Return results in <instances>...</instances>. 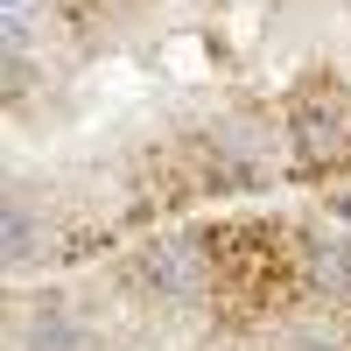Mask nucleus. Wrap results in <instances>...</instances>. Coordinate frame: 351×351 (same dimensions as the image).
Masks as SVG:
<instances>
[{
    "label": "nucleus",
    "instance_id": "nucleus-3",
    "mask_svg": "<svg viewBox=\"0 0 351 351\" xmlns=\"http://www.w3.org/2000/svg\"><path fill=\"white\" fill-rule=\"evenodd\" d=\"M36 253H43V225L28 218L21 204H8V260H14V267H28Z\"/></svg>",
    "mask_w": 351,
    "mask_h": 351
},
{
    "label": "nucleus",
    "instance_id": "nucleus-2",
    "mask_svg": "<svg viewBox=\"0 0 351 351\" xmlns=\"http://www.w3.org/2000/svg\"><path fill=\"white\" fill-rule=\"evenodd\" d=\"M141 274H148L162 295H197L204 288V253L197 246H155L148 260H141Z\"/></svg>",
    "mask_w": 351,
    "mask_h": 351
},
{
    "label": "nucleus",
    "instance_id": "nucleus-1",
    "mask_svg": "<svg viewBox=\"0 0 351 351\" xmlns=\"http://www.w3.org/2000/svg\"><path fill=\"white\" fill-rule=\"evenodd\" d=\"M295 141L302 155H344L351 148V99L344 92H316L295 106Z\"/></svg>",
    "mask_w": 351,
    "mask_h": 351
},
{
    "label": "nucleus",
    "instance_id": "nucleus-4",
    "mask_svg": "<svg viewBox=\"0 0 351 351\" xmlns=\"http://www.w3.org/2000/svg\"><path fill=\"white\" fill-rule=\"evenodd\" d=\"M316 274H324L330 288H351V253L344 246H324V253H316Z\"/></svg>",
    "mask_w": 351,
    "mask_h": 351
}]
</instances>
